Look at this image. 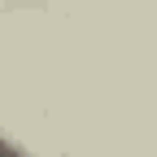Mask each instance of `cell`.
I'll return each mask as SVG.
<instances>
[{"mask_svg": "<svg viewBox=\"0 0 157 157\" xmlns=\"http://www.w3.org/2000/svg\"><path fill=\"white\" fill-rule=\"evenodd\" d=\"M0 157H35L22 140H13V135H5V131H0Z\"/></svg>", "mask_w": 157, "mask_h": 157, "instance_id": "obj_1", "label": "cell"}]
</instances>
